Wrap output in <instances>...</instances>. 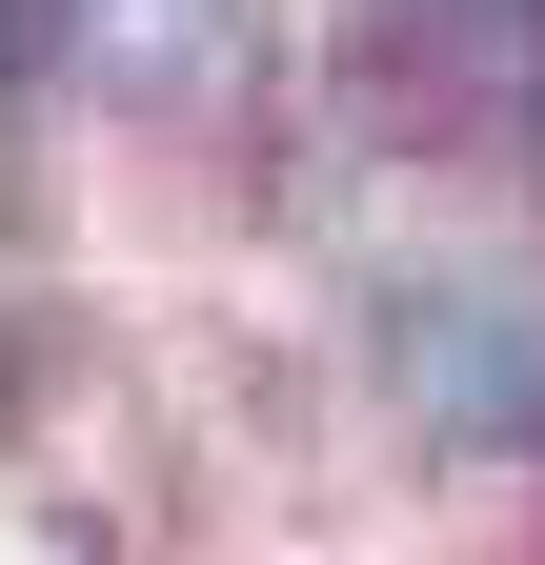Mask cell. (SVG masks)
Returning <instances> with one entry per match:
<instances>
[{
    "mask_svg": "<svg viewBox=\"0 0 545 565\" xmlns=\"http://www.w3.org/2000/svg\"><path fill=\"white\" fill-rule=\"evenodd\" d=\"M384 364H404V404H425V445L545 465V303H525V282H404Z\"/></svg>",
    "mask_w": 545,
    "mask_h": 565,
    "instance_id": "cell-1",
    "label": "cell"
},
{
    "mask_svg": "<svg viewBox=\"0 0 545 565\" xmlns=\"http://www.w3.org/2000/svg\"><path fill=\"white\" fill-rule=\"evenodd\" d=\"M82 41L121 61V102H223L243 82V0H82Z\"/></svg>",
    "mask_w": 545,
    "mask_h": 565,
    "instance_id": "cell-2",
    "label": "cell"
},
{
    "mask_svg": "<svg viewBox=\"0 0 545 565\" xmlns=\"http://www.w3.org/2000/svg\"><path fill=\"white\" fill-rule=\"evenodd\" d=\"M525 162H545V82H525Z\"/></svg>",
    "mask_w": 545,
    "mask_h": 565,
    "instance_id": "cell-3",
    "label": "cell"
},
{
    "mask_svg": "<svg viewBox=\"0 0 545 565\" xmlns=\"http://www.w3.org/2000/svg\"><path fill=\"white\" fill-rule=\"evenodd\" d=\"M0 61H21V0H0Z\"/></svg>",
    "mask_w": 545,
    "mask_h": 565,
    "instance_id": "cell-4",
    "label": "cell"
}]
</instances>
